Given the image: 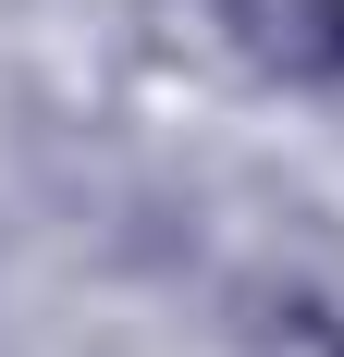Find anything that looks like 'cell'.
<instances>
[{"instance_id":"7a4b0ae2","label":"cell","mask_w":344,"mask_h":357,"mask_svg":"<svg viewBox=\"0 0 344 357\" xmlns=\"http://www.w3.org/2000/svg\"><path fill=\"white\" fill-rule=\"evenodd\" d=\"M234 333H246V357H344V308L320 284H258Z\"/></svg>"},{"instance_id":"6da1fadb","label":"cell","mask_w":344,"mask_h":357,"mask_svg":"<svg viewBox=\"0 0 344 357\" xmlns=\"http://www.w3.org/2000/svg\"><path fill=\"white\" fill-rule=\"evenodd\" d=\"M209 37L234 50L258 86H344V0H209Z\"/></svg>"}]
</instances>
